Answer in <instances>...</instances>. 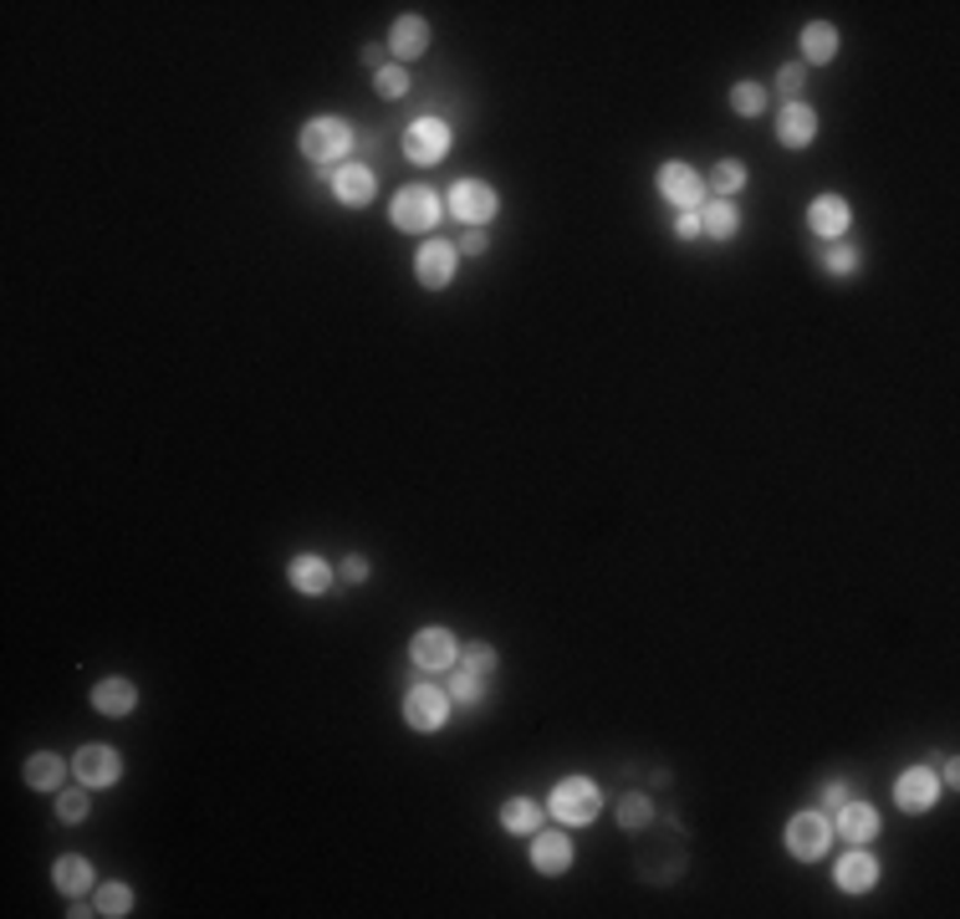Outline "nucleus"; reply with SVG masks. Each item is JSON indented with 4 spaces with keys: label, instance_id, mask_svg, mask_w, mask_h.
<instances>
[{
    "label": "nucleus",
    "instance_id": "1",
    "mask_svg": "<svg viewBox=\"0 0 960 919\" xmlns=\"http://www.w3.org/2000/svg\"><path fill=\"white\" fill-rule=\"evenodd\" d=\"M562 828H588L598 812H603V786L588 782V777H568V782L552 786V803H547Z\"/></svg>",
    "mask_w": 960,
    "mask_h": 919
},
{
    "label": "nucleus",
    "instance_id": "2",
    "mask_svg": "<svg viewBox=\"0 0 960 919\" xmlns=\"http://www.w3.org/2000/svg\"><path fill=\"white\" fill-rule=\"evenodd\" d=\"M445 215H450V210H445V200H439L429 184H409V189H399L394 204H388V220H394L399 231H435Z\"/></svg>",
    "mask_w": 960,
    "mask_h": 919
},
{
    "label": "nucleus",
    "instance_id": "3",
    "mask_svg": "<svg viewBox=\"0 0 960 919\" xmlns=\"http://www.w3.org/2000/svg\"><path fill=\"white\" fill-rule=\"evenodd\" d=\"M496 189L486 179H456L450 184V195H445V210L465 225V231H486L490 220H496Z\"/></svg>",
    "mask_w": 960,
    "mask_h": 919
},
{
    "label": "nucleus",
    "instance_id": "4",
    "mask_svg": "<svg viewBox=\"0 0 960 919\" xmlns=\"http://www.w3.org/2000/svg\"><path fill=\"white\" fill-rule=\"evenodd\" d=\"M348 149H353V128L342 117H312V123H302V153L312 164H337Z\"/></svg>",
    "mask_w": 960,
    "mask_h": 919
},
{
    "label": "nucleus",
    "instance_id": "5",
    "mask_svg": "<svg viewBox=\"0 0 960 919\" xmlns=\"http://www.w3.org/2000/svg\"><path fill=\"white\" fill-rule=\"evenodd\" d=\"M827 843H833V818H827L823 807H808V812H797V818L787 822V853L802 858V864L823 858Z\"/></svg>",
    "mask_w": 960,
    "mask_h": 919
},
{
    "label": "nucleus",
    "instance_id": "6",
    "mask_svg": "<svg viewBox=\"0 0 960 919\" xmlns=\"http://www.w3.org/2000/svg\"><path fill=\"white\" fill-rule=\"evenodd\" d=\"M409 659H414V669H424V674H445V669L460 665V644L450 629H420V634L409 638Z\"/></svg>",
    "mask_w": 960,
    "mask_h": 919
},
{
    "label": "nucleus",
    "instance_id": "7",
    "mask_svg": "<svg viewBox=\"0 0 960 919\" xmlns=\"http://www.w3.org/2000/svg\"><path fill=\"white\" fill-rule=\"evenodd\" d=\"M445 153H450V123H445V117H414L404 134L409 164H439Z\"/></svg>",
    "mask_w": 960,
    "mask_h": 919
},
{
    "label": "nucleus",
    "instance_id": "8",
    "mask_svg": "<svg viewBox=\"0 0 960 919\" xmlns=\"http://www.w3.org/2000/svg\"><path fill=\"white\" fill-rule=\"evenodd\" d=\"M659 195H664L674 210H700V204L710 200L706 179H700L690 164H680V159H670V164L659 169Z\"/></svg>",
    "mask_w": 960,
    "mask_h": 919
},
{
    "label": "nucleus",
    "instance_id": "9",
    "mask_svg": "<svg viewBox=\"0 0 960 919\" xmlns=\"http://www.w3.org/2000/svg\"><path fill=\"white\" fill-rule=\"evenodd\" d=\"M456 266H460V251L450 240H424L420 256H414V276H420L424 291H445L456 282Z\"/></svg>",
    "mask_w": 960,
    "mask_h": 919
},
{
    "label": "nucleus",
    "instance_id": "10",
    "mask_svg": "<svg viewBox=\"0 0 960 919\" xmlns=\"http://www.w3.org/2000/svg\"><path fill=\"white\" fill-rule=\"evenodd\" d=\"M450 705L456 700H450L439 685H414L404 695V720L414 725V731H439V725L450 720Z\"/></svg>",
    "mask_w": 960,
    "mask_h": 919
},
{
    "label": "nucleus",
    "instance_id": "11",
    "mask_svg": "<svg viewBox=\"0 0 960 919\" xmlns=\"http://www.w3.org/2000/svg\"><path fill=\"white\" fill-rule=\"evenodd\" d=\"M532 869L557 879V873L573 869V837L562 833V828H537L532 833Z\"/></svg>",
    "mask_w": 960,
    "mask_h": 919
},
{
    "label": "nucleus",
    "instance_id": "12",
    "mask_svg": "<svg viewBox=\"0 0 960 919\" xmlns=\"http://www.w3.org/2000/svg\"><path fill=\"white\" fill-rule=\"evenodd\" d=\"M72 771H77V782L83 786H113L123 777V756L113 746H83V752L72 756Z\"/></svg>",
    "mask_w": 960,
    "mask_h": 919
},
{
    "label": "nucleus",
    "instance_id": "13",
    "mask_svg": "<svg viewBox=\"0 0 960 919\" xmlns=\"http://www.w3.org/2000/svg\"><path fill=\"white\" fill-rule=\"evenodd\" d=\"M935 797H940V777L930 767H910L905 777H899V786H894V803H899V812H930L935 807Z\"/></svg>",
    "mask_w": 960,
    "mask_h": 919
},
{
    "label": "nucleus",
    "instance_id": "14",
    "mask_svg": "<svg viewBox=\"0 0 960 919\" xmlns=\"http://www.w3.org/2000/svg\"><path fill=\"white\" fill-rule=\"evenodd\" d=\"M833 884H838L843 894H869V889L878 884V858L848 843V853H843L838 869H833Z\"/></svg>",
    "mask_w": 960,
    "mask_h": 919
},
{
    "label": "nucleus",
    "instance_id": "15",
    "mask_svg": "<svg viewBox=\"0 0 960 919\" xmlns=\"http://www.w3.org/2000/svg\"><path fill=\"white\" fill-rule=\"evenodd\" d=\"M833 833L848 837L853 848H869L878 837V812L869 803H843L838 812H833Z\"/></svg>",
    "mask_w": 960,
    "mask_h": 919
},
{
    "label": "nucleus",
    "instance_id": "16",
    "mask_svg": "<svg viewBox=\"0 0 960 919\" xmlns=\"http://www.w3.org/2000/svg\"><path fill=\"white\" fill-rule=\"evenodd\" d=\"M776 138H782L787 149H808L812 138H818V113H812L808 102H782V113H776Z\"/></svg>",
    "mask_w": 960,
    "mask_h": 919
},
{
    "label": "nucleus",
    "instance_id": "17",
    "mask_svg": "<svg viewBox=\"0 0 960 919\" xmlns=\"http://www.w3.org/2000/svg\"><path fill=\"white\" fill-rule=\"evenodd\" d=\"M388 51H394V62H414L429 51V21L424 16H399L394 21V32H388Z\"/></svg>",
    "mask_w": 960,
    "mask_h": 919
},
{
    "label": "nucleus",
    "instance_id": "18",
    "mask_svg": "<svg viewBox=\"0 0 960 919\" xmlns=\"http://www.w3.org/2000/svg\"><path fill=\"white\" fill-rule=\"evenodd\" d=\"M333 195L342 204H369L373 195H378V174H373L369 164H342L333 174Z\"/></svg>",
    "mask_w": 960,
    "mask_h": 919
},
{
    "label": "nucleus",
    "instance_id": "19",
    "mask_svg": "<svg viewBox=\"0 0 960 919\" xmlns=\"http://www.w3.org/2000/svg\"><path fill=\"white\" fill-rule=\"evenodd\" d=\"M808 225L818 235H848V225H853V204L843 200V195H818L808 210Z\"/></svg>",
    "mask_w": 960,
    "mask_h": 919
},
{
    "label": "nucleus",
    "instance_id": "20",
    "mask_svg": "<svg viewBox=\"0 0 960 919\" xmlns=\"http://www.w3.org/2000/svg\"><path fill=\"white\" fill-rule=\"evenodd\" d=\"M797 41H802V67H808V62L812 67H827V62L838 57V26H833V21H808Z\"/></svg>",
    "mask_w": 960,
    "mask_h": 919
},
{
    "label": "nucleus",
    "instance_id": "21",
    "mask_svg": "<svg viewBox=\"0 0 960 919\" xmlns=\"http://www.w3.org/2000/svg\"><path fill=\"white\" fill-rule=\"evenodd\" d=\"M134 705H138V690H134V680H119V674H113V680H102L98 690H92V710H98V716H134Z\"/></svg>",
    "mask_w": 960,
    "mask_h": 919
},
{
    "label": "nucleus",
    "instance_id": "22",
    "mask_svg": "<svg viewBox=\"0 0 960 919\" xmlns=\"http://www.w3.org/2000/svg\"><path fill=\"white\" fill-rule=\"evenodd\" d=\"M287 578H291V587L297 593H307V598H322L327 587H333V568L322 562V557H291V568H287Z\"/></svg>",
    "mask_w": 960,
    "mask_h": 919
},
{
    "label": "nucleus",
    "instance_id": "23",
    "mask_svg": "<svg viewBox=\"0 0 960 919\" xmlns=\"http://www.w3.org/2000/svg\"><path fill=\"white\" fill-rule=\"evenodd\" d=\"M51 884L62 889L67 899H83L87 889H92V864H87V858H77V853H62V858H57V869H51Z\"/></svg>",
    "mask_w": 960,
    "mask_h": 919
},
{
    "label": "nucleus",
    "instance_id": "24",
    "mask_svg": "<svg viewBox=\"0 0 960 919\" xmlns=\"http://www.w3.org/2000/svg\"><path fill=\"white\" fill-rule=\"evenodd\" d=\"M741 231V210L731 200H706L700 204V235L710 240H731V235Z\"/></svg>",
    "mask_w": 960,
    "mask_h": 919
},
{
    "label": "nucleus",
    "instance_id": "25",
    "mask_svg": "<svg viewBox=\"0 0 960 919\" xmlns=\"http://www.w3.org/2000/svg\"><path fill=\"white\" fill-rule=\"evenodd\" d=\"M21 777H26V786L32 792H57L62 786V777H67V761L57 752H36L26 767H21Z\"/></svg>",
    "mask_w": 960,
    "mask_h": 919
},
{
    "label": "nucleus",
    "instance_id": "26",
    "mask_svg": "<svg viewBox=\"0 0 960 919\" xmlns=\"http://www.w3.org/2000/svg\"><path fill=\"white\" fill-rule=\"evenodd\" d=\"M445 695L456 705H481L486 700V674H475V669H465V665H456V669H445Z\"/></svg>",
    "mask_w": 960,
    "mask_h": 919
},
{
    "label": "nucleus",
    "instance_id": "27",
    "mask_svg": "<svg viewBox=\"0 0 960 919\" xmlns=\"http://www.w3.org/2000/svg\"><path fill=\"white\" fill-rule=\"evenodd\" d=\"M501 828L516 837H532L541 828V807L532 803V797H511V803L501 807Z\"/></svg>",
    "mask_w": 960,
    "mask_h": 919
},
{
    "label": "nucleus",
    "instance_id": "28",
    "mask_svg": "<svg viewBox=\"0 0 960 919\" xmlns=\"http://www.w3.org/2000/svg\"><path fill=\"white\" fill-rule=\"evenodd\" d=\"M741 184H746V164H736V159H721V164L710 169L706 189L715 195V200H731V195H736Z\"/></svg>",
    "mask_w": 960,
    "mask_h": 919
},
{
    "label": "nucleus",
    "instance_id": "29",
    "mask_svg": "<svg viewBox=\"0 0 960 919\" xmlns=\"http://www.w3.org/2000/svg\"><path fill=\"white\" fill-rule=\"evenodd\" d=\"M649 818H654V807H649V797H644V792H628L624 803H619V828H624V833H644V828H649Z\"/></svg>",
    "mask_w": 960,
    "mask_h": 919
},
{
    "label": "nucleus",
    "instance_id": "30",
    "mask_svg": "<svg viewBox=\"0 0 960 919\" xmlns=\"http://www.w3.org/2000/svg\"><path fill=\"white\" fill-rule=\"evenodd\" d=\"M98 915H108V919L134 915V889L128 884H102L98 889Z\"/></svg>",
    "mask_w": 960,
    "mask_h": 919
},
{
    "label": "nucleus",
    "instance_id": "31",
    "mask_svg": "<svg viewBox=\"0 0 960 919\" xmlns=\"http://www.w3.org/2000/svg\"><path fill=\"white\" fill-rule=\"evenodd\" d=\"M731 108H736L741 117H761L766 113V87L761 83H736L731 87Z\"/></svg>",
    "mask_w": 960,
    "mask_h": 919
},
{
    "label": "nucleus",
    "instance_id": "32",
    "mask_svg": "<svg viewBox=\"0 0 960 919\" xmlns=\"http://www.w3.org/2000/svg\"><path fill=\"white\" fill-rule=\"evenodd\" d=\"M87 792H92V786H67V792H62V797H57V818L62 822H83L87 812H92V797H87Z\"/></svg>",
    "mask_w": 960,
    "mask_h": 919
},
{
    "label": "nucleus",
    "instance_id": "33",
    "mask_svg": "<svg viewBox=\"0 0 960 919\" xmlns=\"http://www.w3.org/2000/svg\"><path fill=\"white\" fill-rule=\"evenodd\" d=\"M802 87H808V67L802 62H787V67L776 72V92L787 102H802Z\"/></svg>",
    "mask_w": 960,
    "mask_h": 919
},
{
    "label": "nucleus",
    "instance_id": "34",
    "mask_svg": "<svg viewBox=\"0 0 960 919\" xmlns=\"http://www.w3.org/2000/svg\"><path fill=\"white\" fill-rule=\"evenodd\" d=\"M373 83H378V92H384V98H404V92H409V72L399 67V62H388Z\"/></svg>",
    "mask_w": 960,
    "mask_h": 919
},
{
    "label": "nucleus",
    "instance_id": "35",
    "mask_svg": "<svg viewBox=\"0 0 960 919\" xmlns=\"http://www.w3.org/2000/svg\"><path fill=\"white\" fill-rule=\"evenodd\" d=\"M823 266L833 271V276H848V271H859V251H853V246H827Z\"/></svg>",
    "mask_w": 960,
    "mask_h": 919
},
{
    "label": "nucleus",
    "instance_id": "36",
    "mask_svg": "<svg viewBox=\"0 0 960 919\" xmlns=\"http://www.w3.org/2000/svg\"><path fill=\"white\" fill-rule=\"evenodd\" d=\"M460 665L475 669V674H490V669H496V649H490V644H465V649H460Z\"/></svg>",
    "mask_w": 960,
    "mask_h": 919
},
{
    "label": "nucleus",
    "instance_id": "37",
    "mask_svg": "<svg viewBox=\"0 0 960 919\" xmlns=\"http://www.w3.org/2000/svg\"><path fill=\"white\" fill-rule=\"evenodd\" d=\"M460 256H486L490 251V240H486V231H465L460 235V246H456Z\"/></svg>",
    "mask_w": 960,
    "mask_h": 919
},
{
    "label": "nucleus",
    "instance_id": "38",
    "mask_svg": "<svg viewBox=\"0 0 960 919\" xmlns=\"http://www.w3.org/2000/svg\"><path fill=\"white\" fill-rule=\"evenodd\" d=\"M337 572H342V583H353V587L369 583V562H363V557H342V568Z\"/></svg>",
    "mask_w": 960,
    "mask_h": 919
},
{
    "label": "nucleus",
    "instance_id": "39",
    "mask_svg": "<svg viewBox=\"0 0 960 919\" xmlns=\"http://www.w3.org/2000/svg\"><path fill=\"white\" fill-rule=\"evenodd\" d=\"M674 235H680V240H695V235H700V210H680V220H674Z\"/></svg>",
    "mask_w": 960,
    "mask_h": 919
},
{
    "label": "nucleus",
    "instance_id": "40",
    "mask_svg": "<svg viewBox=\"0 0 960 919\" xmlns=\"http://www.w3.org/2000/svg\"><path fill=\"white\" fill-rule=\"evenodd\" d=\"M843 803H848V786H843V782H827V786H823V812L833 818Z\"/></svg>",
    "mask_w": 960,
    "mask_h": 919
},
{
    "label": "nucleus",
    "instance_id": "41",
    "mask_svg": "<svg viewBox=\"0 0 960 919\" xmlns=\"http://www.w3.org/2000/svg\"><path fill=\"white\" fill-rule=\"evenodd\" d=\"M358 57H363V67H373V72H384V67H388V62H384V47H363Z\"/></svg>",
    "mask_w": 960,
    "mask_h": 919
},
{
    "label": "nucleus",
    "instance_id": "42",
    "mask_svg": "<svg viewBox=\"0 0 960 919\" xmlns=\"http://www.w3.org/2000/svg\"><path fill=\"white\" fill-rule=\"evenodd\" d=\"M940 782H945V786H956V782H960V767H956V761H945V771H940Z\"/></svg>",
    "mask_w": 960,
    "mask_h": 919
}]
</instances>
